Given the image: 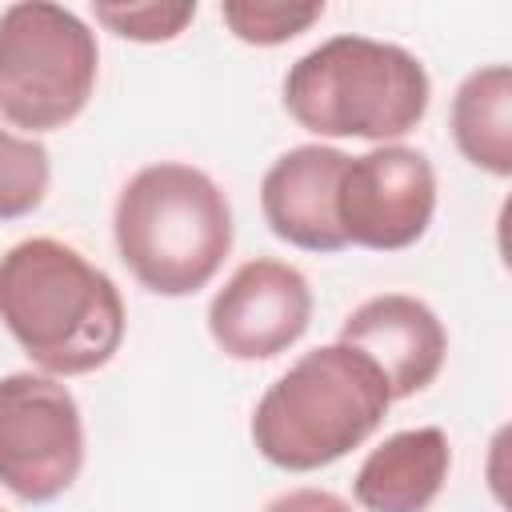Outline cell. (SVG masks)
<instances>
[{
  "label": "cell",
  "mask_w": 512,
  "mask_h": 512,
  "mask_svg": "<svg viewBox=\"0 0 512 512\" xmlns=\"http://www.w3.org/2000/svg\"><path fill=\"white\" fill-rule=\"evenodd\" d=\"M0 320L52 376L104 368L124 340V300L72 244L32 236L0 256Z\"/></svg>",
  "instance_id": "6da1fadb"
},
{
  "label": "cell",
  "mask_w": 512,
  "mask_h": 512,
  "mask_svg": "<svg viewBox=\"0 0 512 512\" xmlns=\"http://www.w3.org/2000/svg\"><path fill=\"white\" fill-rule=\"evenodd\" d=\"M116 248L156 296H192L232 248V208L216 180L192 164H148L116 200Z\"/></svg>",
  "instance_id": "7a4b0ae2"
},
{
  "label": "cell",
  "mask_w": 512,
  "mask_h": 512,
  "mask_svg": "<svg viewBox=\"0 0 512 512\" xmlns=\"http://www.w3.org/2000/svg\"><path fill=\"white\" fill-rule=\"evenodd\" d=\"M388 404V384L364 352L324 344L304 352L260 396L252 440L276 468L312 472L360 448L380 428Z\"/></svg>",
  "instance_id": "3957f363"
},
{
  "label": "cell",
  "mask_w": 512,
  "mask_h": 512,
  "mask_svg": "<svg viewBox=\"0 0 512 512\" xmlns=\"http://www.w3.org/2000/svg\"><path fill=\"white\" fill-rule=\"evenodd\" d=\"M428 72L400 44L332 36L304 52L284 76L288 116L316 136L396 140L428 112Z\"/></svg>",
  "instance_id": "277c9868"
},
{
  "label": "cell",
  "mask_w": 512,
  "mask_h": 512,
  "mask_svg": "<svg viewBox=\"0 0 512 512\" xmlns=\"http://www.w3.org/2000/svg\"><path fill=\"white\" fill-rule=\"evenodd\" d=\"M96 32L48 0L0 12V116L28 132H56L76 120L96 88Z\"/></svg>",
  "instance_id": "5b68a950"
},
{
  "label": "cell",
  "mask_w": 512,
  "mask_h": 512,
  "mask_svg": "<svg viewBox=\"0 0 512 512\" xmlns=\"http://www.w3.org/2000/svg\"><path fill=\"white\" fill-rule=\"evenodd\" d=\"M84 468V424L72 392L36 372L0 380V484L44 504L72 488Z\"/></svg>",
  "instance_id": "8992f818"
},
{
  "label": "cell",
  "mask_w": 512,
  "mask_h": 512,
  "mask_svg": "<svg viewBox=\"0 0 512 512\" xmlns=\"http://www.w3.org/2000/svg\"><path fill=\"white\" fill-rule=\"evenodd\" d=\"M436 212V172L424 152L384 144L348 156L336 184V220L348 244L396 252L416 244Z\"/></svg>",
  "instance_id": "52a82bcc"
},
{
  "label": "cell",
  "mask_w": 512,
  "mask_h": 512,
  "mask_svg": "<svg viewBox=\"0 0 512 512\" xmlns=\"http://www.w3.org/2000/svg\"><path fill=\"white\" fill-rule=\"evenodd\" d=\"M312 320L308 280L280 260H248L208 304V332L232 360H272Z\"/></svg>",
  "instance_id": "ba28073f"
},
{
  "label": "cell",
  "mask_w": 512,
  "mask_h": 512,
  "mask_svg": "<svg viewBox=\"0 0 512 512\" xmlns=\"http://www.w3.org/2000/svg\"><path fill=\"white\" fill-rule=\"evenodd\" d=\"M340 344L364 352L380 368L392 400H404L428 388L448 352V336L436 312L424 300L404 292H384L364 300L344 320Z\"/></svg>",
  "instance_id": "9c48e42d"
},
{
  "label": "cell",
  "mask_w": 512,
  "mask_h": 512,
  "mask_svg": "<svg viewBox=\"0 0 512 512\" xmlns=\"http://www.w3.org/2000/svg\"><path fill=\"white\" fill-rule=\"evenodd\" d=\"M348 156L328 144L288 148L260 184V208L268 228L304 248V252H340L348 248L336 220V184Z\"/></svg>",
  "instance_id": "30bf717a"
},
{
  "label": "cell",
  "mask_w": 512,
  "mask_h": 512,
  "mask_svg": "<svg viewBox=\"0 0 512 512\" xmlns=\"http://www.w3.org/2000/svg\"><path fill=\"white\" fill-rule=\"evenodd\" d=\"M448 436L440 428H408L372 448L352 480L364 512H424L448 480Z\"/></svg>",
  "instance_id": "8fae6325"
},
{
  "label": "cell",
  "mask_w": 512,
  "mask_h": 512,
  "mask_svg": "<svg viewBox=\"0 0 512 512\" xmlns=\"http://www.w3.org/2000/svg\"><path fill=\"white\" fill-rule=\"evenodd\" d=\"M452 136L468 164L492 176L512 172V68L508 64H488L456 88Z\"/></svg>",
  "instance_id": "7c38bea8"
},
{
  "label": "cell",
  "mask_w": 512,
  "mask_h": 512,
  "mask_svg": "<svg viewBox=\"0 0 512 512\" xmlns=\"http://www.w3.org/2000/svg\"><path fill=\"white\" fill-rule=\"evenodd\" d=\"M48 176V148L32 136H12L0 128V220H20L40 208Z\"/></svg>",
  "instance_id": "4fadbf2b"
},
{
  "label": "cell",
  "mask_w": 512,
  "mask_h": 512,
  "mask_svg": "<svg viewBox=\"0 0 512 512\" xmlns=\"http://www.w3.org/2000/svg\"><path fill=\"white\" fill-rule=\"evenodd\" d=\"M220 16L244 44L272 48V44H288L292 36L312 28L324 16V4L320 0H308V4H292V0L288 4L284 0H228L220 8Z\"/></svg>",
  "instance_id": "5bb4252c"
},
{
  "label": "cell",
  "mask_w": 512,
  "mask_h": 512,
  "mask_svg": "<svg viewBox=\"0 0 512 512\" xmlns=\"http://www.w3.org/2000/svg\"><path fill=\"white\" fill-rule=\"evenodd\" d=\"M196 16V4H96V20L124 36V40H140V44H160L180 36Z\"/></svg>",
  "instance_id": "9a60e30c"
},
{
  "label": "cell",
  "mask_w": 512,
  "mask_h": 512,
  "mask_svg": "<svg viewBox=\"0 0 512 512\" xmlns=\"http://www.w3.org/2000/svg\"><path fill=\"white\" fill-rule=\"evenodd\" d=\"M264 512H352V508L324 488H296V492L276 496Z\"/></svg>",
  "instance_id": "2e32d148"
},
{
  "label": "cell",
  "mask_w": 512,
  "mask_h": 512,
  "mask_svg": "<svg viewBox=\"0 0 512 512\" xmlns=\"http://www.w3.org/2000/svg\"><path fill=\"white\" fill-rule=\"evenodd\" d=\"M0 512H4V508H0Z\"/></svg>",
  "instance_id": "e0dca14e"
}]
</instances>
